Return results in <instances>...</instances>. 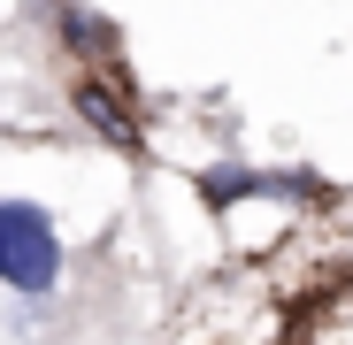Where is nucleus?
Here are the masks:
<instances>
[{
  "label": "nucleus",
  "mask_w": 353,
  "mask_h": 345,
  "mask_svg": "<svg viewBox=\"0 0 353 345\" xmlns=\"http://www.w3.org/2000/svg\"><path fill=\"white\" fill-rule=\"evenodd\" d=\"M0 284L23 300H46L62 284V230L39 200H0Z\"/></svg>",
  "instance_id": "obj_1"
},
{
  "label": "nucleus",
  "mask_w": 353,
  "mask_h": 345,
  "mask_svg": "<svg viewBox=\"0 0 353 345\" xmlns=\"http://www.w3.org/2000/svg\"><path fill=\"white\" fill-rule=\"evenodd\" d=\"M254 192H307V185H284V177H261V169H208V200L215 207H239Z\"/></svg>",
  "instance_id": "obj_2"
},
{
  "label": "nucleus",
  "mask_w": 353,
  "mask_h": 345,
  "mask_svg": "<svg viewBox=\"0 0 353 345\" xmlns=\"http://www.w3.org/2000/svg\"><path fill=\"white\" fill-rule=\"evenodd\" d=\"M62 39H70V46H85V54H92V46H108V23H92V16H85V8H62Z\"/></svg>",
  "instance_id": "obj_3"
}]
</instances>
